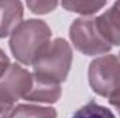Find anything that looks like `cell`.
Masks as SVG:
<instances>
[{"label":"cell","mask_w":120,"mask_h":118,"mask_svg":"<svg viewBox=\"0 0 120 118\" xmlns=\"http://www.w3.org/2000/svg\"><path fill=\"white\" fill-rule=\"evenodd\" d=\"M52 31L41 20L21 22L10 38V50L21 64L30 65L41 57L50 45Z\"/></svg>","instance_id":"obj_1"},{"label":"cell","mask_w":120,"mask_h":118,"mask_svg":"<svg viewBox=\"0 0 120 118\" xmlns=\"http://www.w3.org/2000/svg\"><path fill=\"white\" fill-rule=\"evenodd\" d=\"M71 62L73 52L70 45L64 39L57 38L53 42H50L48 49L32 64V78L46 83L60 85L66 81L71 68Z\"/></svg>","instance_id":"obj_2"},{"label":"cell","mask_w":120,"mask_h":118,"mask_svg":"<svg viewBox=\"0 0 120 118\" xmlns=\"http://www.w3.org/2000/svg\"><path fill=\"white\" fill-rule=\"evenodd\" d=\"M88 81L92 90L103 97H110L120 90V61L115 56H102L90 64Z\"/></svg>","instance_id":"obj_3"},{"label":"cell","mask_w":120,"mask_h":118,"mask_svg":"<svg viewBox=\"0 0 120 118\" xmlns=\"http://www.w3.org/2000/svg\"><path fill=\"white\" fill-rule=\"evenodd\" d=\"M70 39L74 47L87 56L105 54L112 49L98 29L96 18H77L70 27Z\"/></svg>","instance_id":"obj_4"},{"label":"cell","mask_w":120,"mask_h":118,"mask_svg":"<svg viewBox=\"0 0 120 118\" xmlns=\"http://www.w3.org/2000/svg\"><path fill=\"white\" fill-rule=\"evenodd\" d=\"M32 85V75L20 67L11 64L0 78V114H7L21 97L24 99Z\"/></svg>","instance_id":"obj_5"},{"label":"cell","mask_w":120,"mask_h":118,"mask_svg":"<svg viewBox=\"0 0 120 118\" xmlns=\"http://www.w3.org/2000/svg\"><path fill=\"white\" fill-rule=\"evenodd\" d=\"M96 25L103 39L110 46L120 45V1H116L108 11L96 17Z\"/></svg>","instance_id":"obj_6"},{"label":"cell","mask_w":120,"mask_h":118,"mask_svg":"<svg viewBox=\"0 0 120 118\" xmlns=\"http://www.w3.org/2000/svg\"><path fill=\"white\" fill-rule=\"evenodd\" d=\"M22 14V3L0 1V38H6L15 31V28L21 24Z\"/></svg>","instance_id":"obj_7"},{"label":"cell","mask_w":120,"mask_h":118,"mask_svg":"<svg viewBox=\"0 0 120 118\" xmlns=\"http://www.w3.org/2000/svg\"><path fill=\"white\" fill-rule=\"evenodd\" d=\"M61 96V86L52 85L42 81H36L32 78V85L28 93L25 94V100L39 101V103H55Z\"/></svg>","instance_id":"obj_8"},{"label":"cell","mask_w":120,"mask_h":118,"mask_svg":"<svg viewBox=\"0 0 120 118\" xmlns=\"http://www.w3.org/2000/svg\"><path fill=\"white\" fill-rule=\"evenodd\" d=\"M4 118H56V110L35 104H18L4 114Z\"/></svg>","instance_id":"obj_9"},{"label":"cell","mask_w":120,"mask_h":118,"mask_svg":"<svg viewBox=\"0 0 120 118\" xmlns=\"http://www.w3.org/2000/svg\"><path fill=\"white\" fill-rule=\"evenodd\" d=\"M71 118H115V115L109 108L95 101H90L81 108H78Z\"/></svg>","instance_id":"obj_10"},{"label":"cell","mask_w":120,"mask_h":118,"mask_svg":"<svg viewBox=\"0 0 120 118\" xmlns=\"http://www.w3.org/2000/svg\"><path fill=\"white\" fill-rule=\"evenodd\" d=\"M106 1H61V6L73 13H78L82 15H92L105 7Z\"/></svg>","instance_id":"obj_11"},{"label":"cell","mask_w":120,"mask_h":118,"mask_svg":"<svg viewBox=\"0 0 120 118\" xmlns=\"http://www.w3.org/2000/svg\"><path fill=\"white\" fill-rule=\"evenodd\" d=\"M59 6L57 1H27V7L34 14H48Z\"/></svg>","instance_id":"obj_12"},{"label":"cell","mask_w":120,"mask_h":118,"mask_svg":"<svg viewBox=\"0 0 120 118\" xmlns=\"http://www.w3.org/2000/svg\"><path fill=\"white\" fill-rule=\"evenodd\" d=\"M10 65H11V64H10V60L7 57V54L0 49V78L6 74V71L8 69Z\"/></svg>","instance_id":"obj_13"},{"label":"cell","mask_w":120,"mask_h":118,"mask_svg":"<svg viewBox=\"0 0 120 118\" xmlns=\"http://www.w3.org/2000/svg\"><path fill=\"white\" fill-rule=\"evenodd\" d=\"M109 103L116 108V111L119 113V117H120V90L109 97Z\"/></svg>","instance_id":"obj_14"},{"label":"cell","mask_w":120,"mask_h":118,"mask_svg":"<svg viewBox=\"0 0 120 118\" xmlns=\"http://www.w3.org/2000/svg\"><path fill=\"white\" fill-rule=\"evenodd\" d=\"M119 61H120V59H119Z\"/></svg>","instance_id":"obj_15"}]
</instances>
